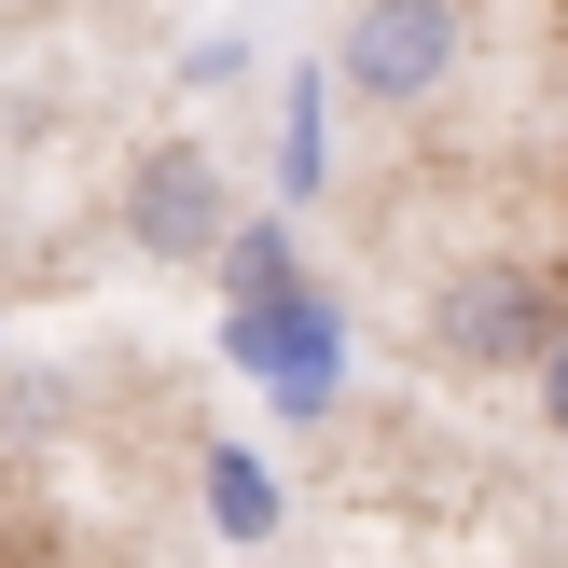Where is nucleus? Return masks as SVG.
<instances>
[{
	"instance_id": "nucleus-1",
	"label": "nucleus",
	"mask_w": 568,
	"mask_h": 568,
	"mask_svg": "<svg viewBox=\"0 0 568 568\" xmlns=\"http://www.w3.org/2000/svg\"><path fill=\"white\" fill-rule=\"evenodd\" d=\"M471 55V0H361L347 42H333V83L361 111H430Z\"/></svg>"
},
{
	"instance_id": "nucleus-2",
	"label": "nucleus",
	"mask_w": 568,
	"mask_h": 568,
	"mask_svg": "<svg viewBox=\"0 0 568 568\" xmlns=\"http://www.w3.org/2000/svg\"><path fill=\"white\" fill-rule=\"evenodd\" d=\"M555 320H568L555 277H527V264L486 250V264H458L430 292V361H444V375H527V361L555 347Z\"/></svg>"
},
{
	"instance_id": "nucleus-5",
	"label": "nucleus",
	"mask_w": 568,
	"mask_h": 568,
	"mask_svg": "<svg viewBox=\"0 0 568 568\" xmlns=\"http://www.w3.org/2000/svg\"><path fill=\"white\" fill-rule=\"evenodd\" d=\"M527 388H541V430L568 444V320H555V347H541V361H527Z\"/></svg>"
},
{
	"instance_id": "nucleus-4",
	"label": "nucleus",
	"mask_w": 568,
	"mask_h": 568,
	"mask_svg": "<svg viewBox=\"0 0 568 568\" xmlns=\"http://www.w3.org/2000/svg\"><path fill=\"white\" fill-rule=\"evenodd\" d=\"M209 471H222V486H209V499H222V527H250V541H264V527H277V486H264L250 458H209Z\"/></svg>"
},
{
	"instance_id": "nucleus-3",
	"label": "nucleus",
	"mask_w": 568,
	"mask_h": 568,
	"mask_svg": "<svg viewBox=\"0 0 568 568\" xmlns=\"http://www.w3.org/2000/svg\"><path fill=\"white\" fill-rule=\"evenodd\" d=\"M125 236H139V264H222V250H236V194H222V153H209V139H139Z\"/></svg>"
}]
</instances>
